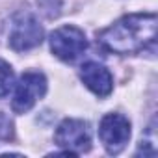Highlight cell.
I'll return each instance as SVG.
<instances>
[{
  "label": "cell",
  "mask_w": 158,
  "mask_h": 158,
  "mask_svg": "<svg viewBox=\"0 0 158 158\" xmlns=\"http://www.w3.org/2000/svg\"><path fill=\"white\" fill-rule=\"evenodd\" d=\"M13 82H15L13 69L10 67V63H6L4 60H0V99L6 97L11 91Z\"/></svg>",
  "instance_id": "cell-8"
},
{
  "label": "cell",
  "mask_w": 158,
  "mask_h": 158,
  "mask_svg": "<svg viewBox=\"0 0 158 158\" xmlns=\"http://www.w3.org/2000/svg\"><path fill=\"white\" fill-rule=\"evenodd\" d=\"M41 41H43V26L34 15L23 13L15 17L10 32V47L13 50L17 52L32 50L37 45H41Z\"/></svg>",
  "instance_id": "cell-6"
},
{
  "label": "cell",
  "mask_w": 158,
  "mask_h": 158,
  "mask_svg": "<svg viewBox=\"0 0 158 158\" xmlns=\"http://www.w3.org/2000/svg\"><path fill=\"white\" fill-rule=\"evenodd\" d=\"M80 78L89 91L97 97H108L114 89V78L110 71L99 61H88L80 67Z\"/></svg>",
  "instance_id": "cell-7"
},
{
  "label": "cell",
  "mask_w": 158,
  "mask_h": 158,
  "mask_svg": "<svg viewBox=\"0 0 158 158\" xmlns=\"http://www.w3.org/2000/svg\"><path fill=\"white\" fill-rule=\"evenodd\" d=\"M13 136V123L11 119L0 112V141H6Z\"/></svg>",
  "instance_id": "cell-9"
},
{
  "label": "cell",
  "mask_w": 158,
  "mask_h": 158,
  "mask_svg": "<svg viewBox=\"0 0 158 158\" xmlns=\"http://www.w3.org/2000/svg\"><path fill=\"white\" fill-rule=\"evenodd\" d=\"M99 136L110 154H119L130 139V121L121 114H106L101 119Z\"/></svg>",
  "instance_id": "cell-5"
},
{
  "label": "cell",
  "mask_w": 158,
  "mask_h": 158,
  "mask_svg": "<svg viewBox=\"0 0 158 158\" xmlns=\"http://www.w3.org/2000/svg\"><path fill=\"white\" fill-rule=\"evenodd\" d=\"M56 145L63 147L67 152L80 154L91 149V132L86 121L82 119H65L60 123L54 134Z\"/></svg>",
  "instance_id": "cell-3"
},
{
  "label": "cell",
  "mask_w": 158,
  "mask_h": 158,
  "mask_svg": "<svg viewBox=\"0 0 158 158\" xmlns=\"http://www.w3.org/2000/svg\"><path fill=\"white\" fill-rule=\"evenodd\" d=\"M47 93V78L37 71L24 73L15 88V95L11 101V108L15 114H26L35 106V102Z\"/></svg>",
  "instance_id": "cell-2"
},
{
  "label": "cell",
  "mask_w": 158,
  "mask_h": 158,
  "mask_svg": "<svg viewBox=\"0 0 158 158\" xmlns=\"http://www.w3.org/2000/svg\"><path fill=\"white\" fill-rule=\"evenodd\" d=\"M156 39V15L132 13L115 21L99 34L102 48L114 54H136L145 50Z\"/></svg>",
  "instance_id": "cell-1"
},
{
  "label": "cell",
  "mask_w": 158,
  "mask_h": 158,
  "mask_svg": "<svg viewBox=\"0 0 158 158\" xmlns=\"http://www.w3.org/2000/svg\"><path fill=\"white\" fill-rule=\"evenodd\" d=\"M88 48L84 32L76 26H61L50 34V50L63 61H73Z\"/></svg>",
  "instance_id": "cell-4"
}]
</instances>
